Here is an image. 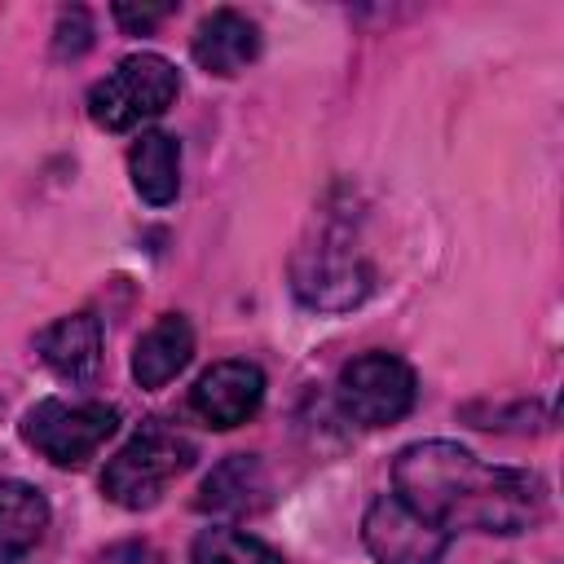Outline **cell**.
<instances>
[{"label":"cell","mask_w":564,"mask_h":564,"mask_svg":"<svg viewBox=\"0 0 564 564\" xmlns=\"http://www.w3.org/2000/svg\"><path fill=\"white\" fill-rule=\"evenodd\" d=\"M370 286H375V269L344 225H322L291 256V291L300 295V304L317 313H344L361 304Z\"/></svg>","instance_id":"7a4b0ae2"},{"label":"cell","mask_w":564,"mask_h":564,"mask_svg":"<svg viewBox=\"0 0 564 564\" xmlns=\"http://www.w3.org/2000/svg\"><path fill=\"white\" fill-rule=\"evenodd\" d=\"M392 494L436 529L524 533L546 516V485L520 467H494L458 441H414L392 463Z\"/></svg>","instance_id":"6da1fadb"},{"label":"cell","mask_w":564,"mask_h":564,"mask_svg":"<svg viewBox=\"0 0 564 564\" xmlns=\"http://www.w3.org/2000/svg\"><path fill=\"white\" fill-rule=\"evenodd\" d=\"M167 13H172V4H115V22H119L123 31H132V35L154 31Z\"/></svg>","instance_id":"e0dca14e"},{"label":"cell","mask_w":564,"mask_h":564,"mask_svg":"<svg viewBox=\"0 0 564 564\" xmlns=\"http://www.w3.org/2000/svg\"><path fill=\"white\" fill-rule=\"evenodd\" d=\"M57 40H53V48H57V57H79L88 44H93V22H88V9H62L57 13V31H53Z\"/></svg>","instance_id":"2e32d148"},{"label":"cell","mask_w":564,"mask_h":564,"mask_svg":"<svg viewBox=\"0 0 564 564\" xmlns=\"http://www.w3.org/2000/svg\"><path fill=\"white\" fill-rule=\"evenodd\" d=\"M194 507L207 511V516H251V511L269 507L264 463L256 454H229L225 463H216L207 471V480L198 485Z\"/></svg>","instance_id":"8fae6325"},{"label":"cell","mask_w":564,"mask_h":564,"mask_svg":"<svg viewBox=\"0 0 564 564\" xmlns=\"http://www.w3.org/2000/svg\"><path fill=\"white\" fill-rule=\"evenodd\" d=\"M189 53L207 75L229 79L260 57V26L238 9H216L198 22Z\"/></svg>","instance_id":"9c48e42d"},{"label":"cell","mask_w":564,"mask_h":564,"mask_svg":"<svg viewBox=\"0 0 564 564\" xmlns=\"http://www.w3.org/2000/svg\"><path fill=\"white\" fill-rule=\"evenodd\" d=\"M181 93V75L159 53L123 57L106 79L88 88V119L106 132H128L145 119H159Z\"/></svg>","instance_id":"277c9868"},{"label":"cell","mask_w":564,"mask_h":564,"mask_svg":"<svg viewBox=\"0 0 564 564\" xmlns=\"http://www.w3.org/2000/svg\"><path fill=\"white\" fill-rule=\"evenodd\" d=\"M128 176H132V189L154 203V207H167L181 189V145L172 132H141L128 150Z\"/></svg>","instance_id":"5bb4252c"},{"label":"cell","mask_w":564,"mask_h":564,"mask_svg":"<svg viewBox=\"0 0 564 564\" xmlns=\"http://www.w3.org/2000/svg\"><path fill=\"white\" fill-rule=\"evenodd\" d=\"M35 352L40 361L66 379V383H88L101 366V322L93 313H70L57 317L53 326H44L35 335Z\"/></svg>","instance_id":"30bf717a"},{"label":"cell","mask_w":564,"mask_h":564,"mask_svg":"<svg viewBox=\"0 0 564 564\" xmlns=\"http://www.w3.org/2000/svg\"><path fill=\"white\" fill-rule=\"evenodd\" d=\"M189 564H282V555L269 542H260V538H251L242 529L212 524V529H203L194 538Z\"/></svg>","instance_id":"9a60e30c"},{"label":"cell","mask_w":564,"mask_h":564,"mask_svg":"<svg viewBox=\"0 0 564 564\" xmlns=\"http://www.w3.org/2000/svg\"><path fill=\"white\" fill-rule=\"evenodd\" d=\"M366 551L379 564H436L449 546V533L405 507L397 494H379L361 520Z\"/></svg>","instance_id":"52a82bcc"},{"label":"cell","mask_w":564,"mask_h":564,"mask_svg":"<svg viewBox=\"0 0 564 564\" xmlns=\"http://www.w3.org/2000/svg\"><path fill=\"white\" fill-rule=\"evenodd\" d=\"M48 529V498L26 480H0V564H18Z\"/></svg>","instance_id":"4fadbf2b"},{"label":"cell","mask_w":564,"mask_h":564,"mask_svg":"<svg viewBox=\"0 0 564 564\" xmlns=\"http://www.w3.org/2000/svg\"><path fill=\"white\" fill-rule=\"evenodd\" d=\"M414 392H419L414 370L401 357L379 352V348L352 357L335 383L339 410L361 427H388V423L405 419L414 405Z\"/></svg>","instance_id":"8992f818"},{"label":"cell","mask_w":564,"mask_h":564,"mask_svg":"<svg viewBox=\"0 0 564 564\" xmlns=\"http://www.w3.org/2000/svg\"><path fill=\"white\" fill-rule=\"evenodd\" d=\"M194 467V441L167 423H141L101 471V494L128 511H145L163 489Z\"/></svg>","instance_id":"3957f363"},{"label":"cell","mask_w":564,"mask_h":564,"mask_svg":"<svg viewBox=\"0 0 564 564\" xmlns=\"http://www.w3.org/2000/svg\"><path fill=\"white\" fill-rule=\"evenodd\" d=\"M97 564H163L150 542H115L97 555Z\"/></svg>","instance_id":"ac0fdd59"},{"label":"cell","mask_w":564,"mask_h":564,"mask_svg":"<svg viewBox=\"0 0 564 564\" xmlns=\"http://www.w3.org/2000/svg\"><path fill=\"white\" fill-rule=\"evenodd\" d=\"M194 357V326L181 313H163L132 348V379L141 388H163L172 383Z\"/></svg>","instance_id":"7c38bea8"},{"label":"cell","mask_w":564,"mask_h":564,"mask_svg":"<svg viewBox=\"0 0 564 564\" xmlns=\"http://www.w3.org/2000/svg\"><path fill=\"white\" fill-rule=\"evenodd\" d=\"M264 401V375L256 361H216L189 388V410L207 427H238Z\"/></svg>","instance_id":"ba28073f"},{"label":"cell","mask_w":564,"mask_h":564,"mask_svg":"<svg viewBox=\"0 0 564 564\" xmlns=\"http://www.w3.org/2000/svg\"><path fill=\"white\" fill-rule=\"evenodd\" d=\"M119 427V410L106 401L44 397L22 414V441L53 467H84Z\"/></svg>","instance_id":"5b68a950"}]
</instances>
